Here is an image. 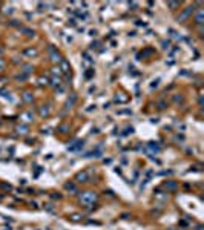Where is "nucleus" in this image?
<instances>
[{
    "label": "nucleus",
    "instance_id": "2",
    "mask_svg": "<svg viewBox=\"0 0 204 230\" xmlns=\"http://www.w3.org/2000/svg\"><path fill=\"white\" fill-rule=\"evenodd\" d=\"M86 178H87L86 173H80V175H78V180H86Z\"/></svg>",
    "mask_w": 204,
    "mask_h": 230
},
{
    "label": "nucleus",
    "instance_id": "1",
    "mask_svg": "<svg viewBox=\"0 0 204 230\" xmlns=\"http://www.w3.org/2000/svg\"><path fill=\"white\" fill-rule=\"evenodd\" d=\"M94 199H95V195H94V193H91V192H87L86 195L82 196V201L83 203H91V201H94Z\"/></svg>",
    "mask_w": 204,
    "mask_h": 230
}]
</instances>
